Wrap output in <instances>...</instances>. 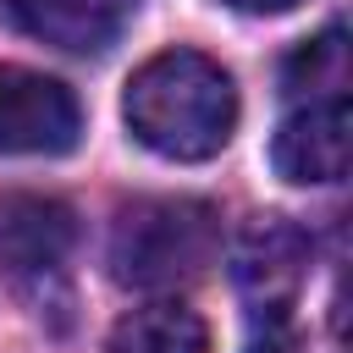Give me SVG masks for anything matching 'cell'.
<instances>
[{"label":"cell","mask_w":353,"mask_h":353,"mask_svg":"<svg viewBox=\"0 0 353 353\" xmlns=\"http://www.w3.org/2000/svg\"><path fill=\"white\" fill-rule=\"evenodd\" d=\"M121 116L143 149L165 160H210L237 127V88L210 55L160 50L132 72Z\"/></svg>","instance_id":"cell-1"},{"label":"cell","mask_w":353,"mask_h":353,"mask_svg":"<svg viewBox=\"0 0 353 353\" xmlns=\"http://www.w3.org/2000/svg\"><path fill=\"white\" fill-rule=\"evenodd\" d=\"M248 353H292V331H287V320H281V314H270V320H265V331L248 342Z\"/></svg>","instance_id":"cell-9"},{"label":"cell","mask_w":353,"mask_h":353,"mask_svg":"<svg viewBox=\"0 0 353 353\" xmlns=\"http://www.w3.org/2000/svg\"><path fill=\"white\" fill-rule=\"evenodd\" d=\"M105 353H210V325L188 303H143L116 320Z\"/></svg>","instance_id":"cell-8"},{"label":"cell","mask_w":353,"mask_h":353,"mask_svg":"<svg viewBox=\"0 0 353 353\" xmlns=\"http://www.w3.org/2000/svg\"><path fill=\"white\" fill-rule=\"evenodd\" d=\"M347 154H353V116L342 94L292 110L270 138V165L287 182H336L347 171Z\"/></svg>","instance_id":"cell-6"},{"label":"cell","mask_w":353,"mask_h":353,"mask_svg":"<svg viewBox=\"0 0 353 353\" xmlns=\"http://www.w3.org/2000/svg\"><path fill=\"white\" fill-rule=\"evenodd\" d=\"M303 270H309V232L287 215H259L243 226L237 248H232V276H237V292L270 320V314H287L292 292L303 287Z\"/></svg>","instance_id":"cell-5"},{"label":"cell","mask_w":353,"mask_h":353,"mask_svg":"<svg viewBox=\"0 0 353 353\" xmlns=\"http://www.w3.org/2000/svg\"><path fill=\"white\" fill-rule=\"evenodd\" d=\"M77 243V221L61 199L44 193H6L0 199V276L44 314L66 309V254Z\"/></svg>","instance_id":"cell-3"},{"label":"cell","mask_w":353,"mask_h":353,"mask_svg":"<svg viewBox=\"0 0 353 353\" xmlns=\"http://www.w3.org/2000/svg\"><path fill=\"white\" fill-rule=\"evenodd\" d=\"M6 11L44 44H61V50H77V55H94L116 39L121 17L105 6V0H6Z\"/></svg>","instance_id":"cell-7"},{"label":"cell","mask_w":353,"mask_h":353,"mask_svg":"<svg viewBox=\"0 0 353 353\" xmlns=\"http://www.w3.org/2000/svg\"><path fill=\"white\" fill-rule=\"evenodd\" d=\"M83 132L77 94L33 66H0V149L6 154H66Z\"/></svg>","instance_id":"cell-4"},{"label":"cell","mask_w":353,"mask_h":353,"mask_svg":"<svg viewBox=\"0 0 353 353\" xmlns=\"http://www.w3.org/2000/svg\"><path fill=\"white\" fill-rule=\"evenodd\" d=\"M215 210L199 199H138L110 226V276L121 287H182L215 265Z\"/></svg>","instance_id":"cell-2"},{"label":"cell","mask_w":353,"mask_h":353,"mask_svg":"<svg viewBox=\"0 0 353 353\" xmlns=\"http://www.w3.org/2000/svg\"><path fill=\"white\" fill-rule=\"evenodd\" d=\"M232 11H248V17H270V11H287V6H298V0H226Z\"/></svg>","instance_id":"cell-10"}]
</instances>
